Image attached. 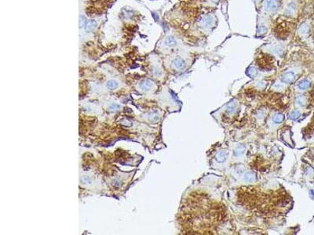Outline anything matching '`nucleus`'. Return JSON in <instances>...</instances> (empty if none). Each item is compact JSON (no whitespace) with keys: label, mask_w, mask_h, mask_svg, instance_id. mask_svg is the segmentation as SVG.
Listing matches in <instances>:
<instances>
[{"label":"nucleus","mask_w":314,"mask_h":235,"mask_svg":"<svg viewBox=\"0 0 314 235\" xmlns=\"http://www.w3.org/2000/svg\"><path fill=\"white\" fill-rule=\"evenodd\" d=\"M266 30H267V28H266L265 26H260L259 28H258V33H259L260 35H262V34H263V33L266 32Z\"/></svg>","instance_id":"23"},{"label":"nucleus","mask_w":314,"mask_h":235,"mask_svg":"<svg viewBox=\"0 0 314 235\" xmlns=\"http://www.w3.org/2000/svg\"><path fill=\"white\" fill-rule=\"evenodd\" d=\"M245 150H246V146H245L244 145H239V146H237L236 148L234 150L233 154H234V155H235L236 157H240L241 156V155H243V153L245 152Z\"/></svg>","instance_id":"10"},{"label":"nucleus","mask_w":314,"mask_h":235,"mask_svg":"<svg viewBox=\"0 0 314 235\" xmlns=\"http://www.w3.org/2000/svg\"><path fill=\"white\" fill-rule=\"evenodd\" d=\"M296 104L299 106H304L305 104H306V97L303 95H299V96H297L296 98Z\"/></svg>","instance_id":"16"},{"label":"nucleus","mask_w":314,"mask_h":235,"mask_svg":"<svg viewBox=\"0 0 314 235\" xmlns=\"http://www.w3.org/2000/svg\"><path fill=\"white\" fill-rule=\"evenodd\" d=\"M165 43L168 47H174L176 45V40L174 37L168 36L166 39V40H165Z\"/></svg>","instance_id":"15"},{"label":"nucleus","mask_w":314,"mask_h":235,"mask_svg":"<svg viewBox=\"0 0 314 235\" xmlns=\"http://www.w3.org/2000/svg\"><path fill=\"white\" fill-rule=\"evenodd\" d=\"M244 179L247 182H249V183L255 181V180H256V175H255V173L251 171L247 172L244 174Z\"/></svg>","instance_id":"8"},{"label":"nucleus","mask_w":314,"mask_h":235,"mask_svg":"<svg viewBox=\"0 0 314 235\" xmlns=\"http://www.w3.org/2000/svg\"><path fill=\"white\" fill-rule=\"evenodd\" d=\"M214 16L211 15V14H207L201 20V24L205 28H208V27H211L212 25L214 24Z\"/></svg>","instance_id":"2"},{"label":"nucleus","mask_w":314,"mask_h":235,"mask_svg":"<svg viewBox=\"0 0 314 235\" xmlns=\"http://www.w3.org/2000/svg\"><path fill=\"white\" fill-rule=\"evenodd\" d=\"M87 20L84 17H80L79 18V27H84L85 24L87 23Z\"/></svg>","instance_id":"21"},{"label":"nucleus","mask_w":314,"mask_h":235,"mask_svg":"<svg viewBox=\"0 0 314 235\" xmlns=\"http://www.w3.org/2000/svg\"><path fill=\"white\" fill-rule=\"evenodd\" d=\"M295 79V74L293 71H289L283 74L281 76V81L284 83H291L293 82Z\"/></svg>","instance_id":"3"},{"label":"nucleus","mask_w":314,"mask_h":235,"mask_svg":"<svg viewBox=\"0 0 314 235\" xmlns=\"http://www.w3.org/2000/svg\"><path fill=\"white\" fill-rule=\"evenodd\" d=\"M215 158L216 161L218 163H223L224 162H226V158H227V153L225 150H220L216 154Z\"/></svg>","instance_id":"5"},{"label":"nucleus","mask_w":314,"mask_h":235,"mask_svg":"<svg viewBox=\"0 0 314 235\" xmlns=\"http://www.w3.org/2000/svg\"><path fill=\"white\" fill-rule=\"evenodd\" d=\"M118 86V83L116 81H113V80H111V81L108 82L107 83V87L110 89H116V87Z\"/></svg>","instance_id":"20"},{"label":"nucleus","mask_w":314,"mask_h":235,"mask_svg":"<svg viewBox=\"0 0 314 235\" xmlns=\"http://www.w3.org/2000/svg\"><path fill=\"white\" fill-rule=\"evenodd\" d=\"M311 82L308 79H303L298 84V88L299 89H302V90H305V89H308L309 87L310 86Z\"/></svg>","instance_id":"9"},{"label":"nucleus","mask_w":314,"mask_h":235,"mask_svg":"<svg viewBox=\"0 0 314 235\" xmlns=\"http://www.w3.org/2000/svg\"><path fill=\"white\" fill-rule=\"evenodd\" d=\"M247 74L249 75V76H251L252 78H255L258 75V71L256 68H254V66H251L247 70Z\"/></svg>","instance_id":"13"},{"label":"nucleus","mask_w":314,"mask_h":235,"mask_svg":"<svg viewBox=\"0 0 314 235\" xmlns=\"http://www.w3.org/2000/svg\"><path fill=\"white\" fill-rule=\"evenodd\" d=\"M140 86L142 89L144 90H148V89H151V87L152 86V82L149 81V80H145V81H143L140 84Z\"/></svg>","instance_id":"12"},{"label":"nucleus","mask_w":314,"mask_h":235,"mask_svg":"<svg viewBox=\"0 0 314 235\" xmlns=\"http://www.w3.org/2000/svg\"><path fill=\"white\" fill-rule=\"evenodd\" d=\"M283 120H284V114H281V113H276L273 117V121L275 124L281 123L283 121Z\"/></svg>","instance_id":"11"},{"label":"nucleus","mask_w":314,"mask_h":235,"mask_svg":"<svg viewBox=\"0 0 314 235\" xmlns=\"http://www.w3.org/2000/svg\"><path fill=\"white\" fill-rule=\"evenodd\" d=\"M283 49L280 47H278V46H276V47H273L272 48V52L273 53L276 54V55H280V54L283 53Z\"/></svg>","instance_id":"19"},{"label":"nucleus","mask_w":314,"mask_h":235,"mask_svg":"<svg viewBox=\"0 0 314 235\" xmlns=\"http://www.w3.org/2000/svg\"><path fill=\"white\" fill-rule=\"evenodd\" d=\"M97 27V22L95 21L94 20H89L87 21L86 24L84 26L85 31H87V32H90V31H92L95 27Z\"/></svg>","instance_id":"6"},{"label":"nucleus","mask_w":314,"mask_h":235,"mask_svg":"<svg viewBox=\"0 0 314 235\" xmlns=\"http://www.w3.org/2000/svg\"><path fill=\"white\" fill-rule=\"evenodd\" d=\"M296 11V5L294 2H291L287 6L285 9V14L287 16L293 15Z\"/></svg>","instance_id":"7"},{"label":"nucleus","mask_w":314,"mask_h":235,"mask_svg":"<svg viewBox=\"0 0 314 235\" xmlns=\"http://www.w3.org/2000/svg\"><path fill=\"white\" fill-rule=\"evenodd\" d=\"M309 29V25L306 23L302 24L301 25V27H299V33L302 35H306V34L308 33Z\"/></svg>","instance_id":"14"},{"label":"nucleus","mask_w":314,"mask_h":235,"mask_svg":"<svg viewBox=\"0 0 314 235\" xmlns=\"http://www.w3.org/2000/svg\"><path fill=\"white\" fill-rule=\"evenodd\" d=\"M236 108V107L235 103L231 102L230 104H229V106H228L227 109H226V113H227L228 114H232L233 113H234V111H235Z\"/></svg>","instance_id":"18"},{"label":"nucleus","mask_w":314,"mask_h":235,"mask_svg":"<svg viewBox=\"0 0 314 235\" xmlns=\"http://www.w3.org/2000/svg\"><path fill=\"white\" fill-rule=\"evenodd\" d=\"M278 1L277 0H265L263 2V7L264 10L268 12H274L278 9Z\"/></svg>","instance_id":"1"},{"label":"nucleus","mask_w":314,"mask_h":235,"mask_svg":"<svg viewBox=\"0 0 314 235\" xmlns=\"http://www.w3.org/2000/svg\"><path fill=\"white\" fill-rule=\"evenodd\" d=\"M172 67H173L174 69L183 70L185 67V60L180 57L175 58V59L172 61Z\"/></svg>","instance_id":"4"},{"label":"nucleus","mask_w":314,"mask_h":235,"mask_svg":"<svg viewBox=\"0 0 314 235\" xmlns=\"http://www.w3.org/2000/svg\"><path fill=\"white\" fill-rule=\"evenodd\" d=\"M266 84L264 81L258 82L256 84V87L257 88H259V89H264L265 87H266Z\"/></svg>","instance_id":"22"},{"label":"nucleus","mask_w":314,"mask_h":235,"mask_svg":"<svg viewBox=\"0 0 314 235\" xmlns=\"http://www.w3.org/2000/svg\"><path fill=\"white\" fill-rule=\"evenodd\" d=\"M301 115V112L299 110H294L291 112V114H289L290 119L292 120H296L298 119Z\"/></svg>","instance_id":"17"},{"label":"nucleus","mask_w":314,"mask_h":235,"mask_svg":"<svg viewBox=\"0 0 314 235\" xmlns=\"http://www.w3.org/2000/svg\"><path fill=\"white\" fill-rule=\"evenodd\" d=\"M211 1H212V2H214V3H215V2H218V0H211Z\"/></svg>","instance_id":"24"}]
</instances>
